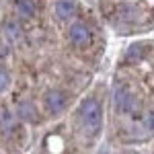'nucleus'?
Returning <instances> with one entry per match:
<instances>
[{"instance_id":"nucleus-1","label":"nucleus","mask_w":154,"mask_h":154,"mask_svg":"<svg viewBox=\"0 0 154 154\" xmlns=\"http://www.w3.org/2000/svg\"><path fill=\"white\" fill-rule=\"evenodd\" d=\"M80 130L86 138H95L103 128V107L97 99H86L78 109Z\"/></svg>"},{"instance_id":"nucleus-2","label":"nucleus","mask_w":154,"mask_h":154,"mask_svg":"<svg viewBox=\"0 0 154 154\" xmlns=\"http://www.w3.org/2000/svg\"><path fill=\"white\" fill-rule=\"evenodd\" d=\"M68 39L74 48H88L93 41V31L88 29V25L84 23H74L68 29Z\"/></svg>"},{"instance_id":"nucleus-3","label":"nucleus","mask_w":154,"mask_h":154,"mask_svg":"<svg viewBox=\"0 0 154 154\" xmlns=\"http://www.w3.org/2000/svg\"><path fill=\"white\" fill-rule=\"evenodd\" d=\"M113 101H115V109L119 113H131L136 109V97L130 91V86H125V84H119L115 88Z\"/></svg>"},{"instance_id":"nucleus-4","label":"nucleus","mask_w":154,"mask_h":154,"mask_svg":"<svg viewBox=\"0 0 154 154\" xmlns=\"http://www.w3.org/2000/svg\"><path fill=\"white\" fill-rule=\"evenodd\" d=\"M43 105H45V111L49 115H60L68 105V95L64 91H49L43 97Z\"/></svg>"},{"instance_id":"nucleus-5","label":"nucleus","mask_w":154,"mask_h":154,"mask_svg":"<svg viewBox=\"0 0 154 154\" xmlns=\"http://www.w3.org/2000/svg\"><path fill=\"white\" fill-rule=\"evenodd\" d=\"M17 131H19L17 115H12L6 109H2V111H0V136H2V138H11Z\"/></svg>"},{"instance_id":"nucleus-6","label":"nucleus","mask_w":154,"mask_h":154,"mask_svg":"<svg viewBox=\"0 0 154 154\" xmlns=\"http://www.w3.org/2000/svg\"><path fill=\"white\" fill-rule=\"evenodd\" d=\"M2 33H4V37H6L11 43H19L21 37H23V27L19 25L17 19H6V21L2 23Z\"/></svg>"},{"instance_id":"nucleus-7","label":"nucleus","mask_w":154,"mask_h":154,"mask_svg":"<svg viewBox=\"0 0 154 154\" xmlns=\"http://www.w3.org/2000/svg\"><path fill=\"white\" fill-rule=\"evenodd\" d=\"M17 117L23 119V121H29V123H35V121H37V109H35V105H31V103H27V101L19 103V105H17Z\"/></svg>"},{"instance_id":"nucleus-8","label":"nucleus","mask_w":154,"mask_h":154,"mask_svg":"<svg viewBox=\"0 0 154 154\" xmlns=\"http://www.w3.org/2000/svg\"><path fill=\"white\" fill-rule=\"evenodd\" d=\"M56 14L62 21H68V19H72L76 14V4L72 0H60L58 4H56Z\"/></svg>"},{"instance_id":"nucleus-9","label":"nucleus","mask_w":154,"mask_h":154,"mask_svg":"<svg viewBox=\"0 0 154 154\" xmlns=\"http://www.w3.org/2000/svg\"><path fill=\"white\" fill-rule=\"evenodd\" d=\"M12 6H14V12L19 17H23V19H31L35 14V4L31 0H14Z\"/></svg>"},{"instance_id":"nucleus-10","label":"nucleus","mask_w":154,"mask_h":154,"mask_svg":"<svg viewBox=\"0 0 154 154\" xmlns=\"http://www.w3.org/2000/svg\"><path fill=\"white\" fill-rule=\"evenodd\" d=\"M142 123H144V128L150 131V134H154V111H148V113L144 115Z\"/></svg>"},{"instance_id":"nucleus-11","label":"nucleus","mask_w":154,"mask_h":154,"mask_svg":"<svg viewBox=\"0 0 154 154\" xmlns=\"http://www.w3.org/2000/svg\"><path fill=\"white\" fill-rule=\"evenodd\" d=\"M8 84H11V76H8V72L0 68V93H2V91H6V88H8Z\"/></svg>"},{"instance_id":"nucleus-12","label":"nucleus","mask_w":154,"mask_h":154,"mask_svg":"<svg viewBox=\"0 0 154 154\" xmlns=\"http://www.w3.org/2000/svg\"><path fill=\"white\" fill-rule=\"evenodd\" d=\"M6 56H8V45H6V43H4V41L0 39V60L6 58Z\"/></svg>"}]
</instances>
